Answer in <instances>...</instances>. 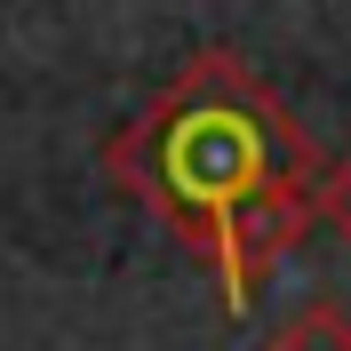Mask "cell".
Returning a JSON list of instances; mask_svg holds the SVG:
<instances>
[{
    "mask_svg": "<svg viewBox=\"0 0 351 351\" xmlns=\"http://www.w3.org/2000/svg\"><path fill=\"white\" fill-rule=\"evenodd\" d=\"M319 216H328L335 232H343V240H351V152L335 160L328 176H319Z\"/></svg>",
    "mask_w": 351,
    "mask_h": 351,
    "instance_id": "3",
    "label": "cell"
},
{
    "mask_svg": "<svg viewBox=\"0 0 351 351\" xmlns=\"http://www.w3.org/2000/svg\"><path fill=\"white\" fill-rule=\"evenodd\" d=\"M263 351H351V311L328 304V295H311V304H295L280 328H271Z\"/></svg>",
    "mask_w": 351,
    "mask_h": 351,
    "instance_id": "2",
    "label": "cell"
},
{
    "mask_svg": "<svg viewBox=\"0 0 351 351\" xmlns=\"http://www.w3.org/2000/svg\"><path fill=\"white\" fill-rule=\"evenodd\" d=\"M104 168L168 223V240L216 263L223 311H247L256 280L319 223V152L232 48L192 56L104 144Z\"/></svg>",
    "mask_w": 351,
    "mask_h": 351,
    "instance_id": "1",
    "label": "cell"
}]
</instances>
